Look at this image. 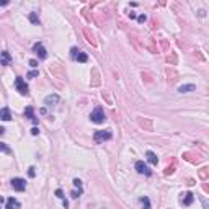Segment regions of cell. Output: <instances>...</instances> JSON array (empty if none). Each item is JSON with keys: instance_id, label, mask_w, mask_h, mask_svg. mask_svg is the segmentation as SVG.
I'll return each mask as SVG.
<instances>
[{"instance_id": "cell-19", "label": "cell", "mask_w": 209, "mask_h": 209, "mask_svg": "<svg viewBox=\"0 0 209 209\" xmlns=\"http://www.w3.org/2000/svg\"><path fill=\"white\" fill-rule=\"evenodd\" d=\"M0 57H2V66H8V64H10V54L7 51L0 52Z\"/></svg>"}, {"instance_id": "cell-31", "label": "cell", "mask_w": 209, "mask_h": 209, "mask_svg": "<svg viewBox=\"0 0 209 209\" xmlns=\"http://www.w3.org/2000/svg\"><path fill=\"white\" fill-rule=\"evenodd\" d=\"M36 168L34 167H30V168H28V175H30V178H34L36 177V172H34Z\"/></svg>"}, {"instance_id": "cell-12", "label": "cell", "mask_w": 209, "mask_h": 209, "mask_svg": "<svg viewBox=\"0 0 209 209\" xmlns=\"http://www.w3.org/2000/svg\"><path fill=\"white\" fill-rule=\"evenodd\" d=\"M20 201L15 199V198H8L7 199V204H5V209H20Z\"/></svg>"}, {"instance_id": "cell-39", "label": "cell", "mask_w": 209, "mask_h": 209, "mask_svg": "<svg viewBox=\"0 0 209 209\" xmlns=\"http://www.w3.org/2000/svg\"><path fill=\"white\" fill-rule=\"evenodd\" d=\"M0 5L5 7V5H8V0H0Z\"/></svg>"}, {"instance_id": "cell-15", "label": "cell", "mask_w": 209, "mask_h": 209, "mask_svg": "<svg viewBox=\"0 0 209 209\" xmlns=\"http://www.w3.org/2000/svg\"><path fill=\"white\" fill-rule=\"evenodd\" d=\"M146 157H147V160L152 163V165H157V163H158V157L152 152V150H147V152H146Z\"/></svg>"}, {"instance_id": "cell-6", "label": "cell", "mask_w": 209, "mask_h": 209, "mask_svg": "<svg viewBox=\"0 0 209 209\" xmlns=\"http://www.w3.org/2000/svg\"><path fill=\"white\" fill-rule=\"evenodd\" d=\"M186 162H191V163H199V162H203V157H201L199 154H194V152H185L182 155Z\"/></svg>"}, {"instance_id": "cell-27", "label": "cell", "mask_w": 209, "mask_h": 209, "mask_svg": "<svg viewBox=\"0 0 209 209\" xmlns=\"http://www.w3.org/2000/svg\"><path fill=\"white\" fill-rule=\"evenodd\" d=\"M82 193H83V191H82V188H77V190H74V191L70 193V196L74 198V199H77V198L80 196V194H82Z\"/></svg>"}, {"instance_id": "cell-28", "label": "cell", "mask_w": 209, "mask_h": 209, "mask_svg": "<svg viewBox=\"0 0 209 209\" xmlns=\"http://www.w3.org/2000/svg\"><path fill=\"white\" fill-rule=\"evenodd\" d=\"M149 49H150L152 52H157V47L154 46V39H152V38H149Z\"/></svg>"}, {"instance_id": "cell-7", "label": "cell", "mask_w": 209, "mask_h": 209, "mask_svg": "<svg viewBox=\"0 0 209 209\" xmlns=\"http://www.w3.org/2000/svg\"><path fill=\"white\" fill-rule=\"evenodd\" d=\"M33 51L36 52V56H38L39 59H46V57H47V52H46V49H44V46H42L41 41H39V42H34Z\"/></svg>"}, {"instance_id": "cell-42", "label": "cell", "mask_w": 209, "mask_h": 209, "mask_svg": "<svg viewBox=\"0 0 209 209\" xmlns=\"http://www.w3.org/2000/svg\"><path fill=\"white\" fill-rule=\"evenodd\" d=\"M129 18L134 20V18H136V13H134V12H131V13H129Z\"/></svg>"}, {"instance_id": "cell-43", "label": "cell", "mask_w": 209, "mask_h": 209, "mask_svg": "<svg viewBox=\"0 0 209 209\" xmlns=\"http://www.w3.org/2000/svg\"><path fill=\"white\" fill-rule=\"evenodd\" d=\"M3 203H5V199H3V196H0V207L3 206Z\"/></svg>"}, {"instance_id": "cell-8", "label": "cell", "mask_w": 209, "mask_h": 209, "mask_svg": "<svg viewBox=\"0 0 209 209\" xmlns=\"http://www.w3.org/2000/svg\"><path fill=\"white\" fill-rule=\"evenodd\" d=\"M193 201H194V194H193L191 191H188V193L182 194V199H180V203H182L183 206H191Z\"/></svg>"}, {"instance_id": "cell-25", "label": "cell", "mask_w": 209, "mask_h": 209, "mask_svg": "<svg viewBox=\"0 0 209 209\" xmlns=\"http://www.w3.org/2000/svg\"><path fill=\"white\" fill-rule=\"evenodd\" d=\"M30 21H31V23H34V25L39 23V18H38V13H36V12H31L30 13Z\"/></svg>"}, {"instance_id": "cell-35", "label": "cell", "mask_w": 209, "mask_h": 209, "mask_svg": "<svg viewBox=\"0 0 209 209\" xmlns=\"http://www.w3.org/2000/svg\"><path fill=\"white\" fill-rule=\"evenodd\" d=\"M30 66H31V67H38V61H36V59H31V61H30Z\"/></svg>"}, {"instance_id": "cell-5", "label": "cell", "mask_w": 209, "mask_h": 209, "mask_svg": "<svg viewBox=\"0 0 209 209\" xmlns=\"http://www.w3.org/2000/svg\"><path fill=\"white\" fill-rule=\"evenodd\" d=\"M10 183H12V186H13V190L18 191V193L25 191V188H26V180H23V178H13Z\"/></svg>"}, {"instance_id": "cell-1", "label": "cell", "mask_w": 209, "mask_h": 209, "mask_svg": "<svg viewBox=\"0 0 209 209\" xmlns=\"http://www.w3.org/2000/svg\"><path fill=\"white\" fill-rule=\"evenodd\" d=\"M90 119H92V122H95V124H102V122H105L106 121V116H105V113H103V108L102 106L95 108V110L90 113Z\"/></svg>"}, {"instance_id": "cell-29", "label": "cell", "mask_w": 209, "mask_h": 209, "mask_svg": "<svg viewBox=\"0 0 209 209\" xmlns=\"http://www.w3.org/2000/svg\"><path fill=\"white\" fill-rule=\"evenodd\" d=\"M54 194H56V196L59 198V199H62V201L66 199V198H64V191H62L61 188H59V190H56V193H54Z\"/></svg>"}, {"instance_id": "cell-11", "label": "cell", "mask_w": 209, "mask_h": 209, "mask_svg": "<svg viewBox=\"0 0 209 209\" xmlns=\"http://www.w3.org/2000/svg\"><path fill=\"white\" fill-rule=\"evenodd\" d=\"M59 95H47L46 98H44V105L46 106H54V105H57L59 103Z\"/></svg>"}, {"instance_id": "cell-32", "label": "cell", "mask_w": 209, "mask_h": 209, "mask_svg": "<svg viewBox=\"0 0 209 209\" xmlns=\"http://www.w3.org/2000/svg\"><path fill=\"white\" fill-rule=\"evenodd\" d=\"M77 54H78V49H77V47H72V49H70V56H72V59H75Z\"/></svg>"}, {"instance_id": "cell-22", "label": "cell", "mask_w": 209, "mask_h": 209, "mask_svg": "<svg viewBox=\"0 0 209 209\" xmlns=\"http://www.w3.org/2000/svg\"><path fill=\"white\" fill-rule=\"evenodd\" d=\"M139 201L142 203V209H150V201H149V198H147V196H142Z\"/></svg>"}, {"instance_id": "cell-36", "label": "cell", "mask_w": 209, "mask_h": 209, "mask_svg": "<svg viewBox=\"0 0 209 209\" xmlns=\"http://www.w3.org/2000/svg\"><path fill=\"white\" fill-rule=\"evenodd\" d=\"M146 20H147V18H146V15H141V17H137V21H139V23H144Z\"/></svg>"}, {"instance_id": "cell-38", "label": "cell", "mask_w": 209, "mask_h": 209, "mask_svg": "<svg viewBox=\"0 0 209 209\" xmlns=\"http://www.w3.org/2000/svg\"><path fill=\"white\" fill-rule=\"evenodd\" d=\"M162 47L167 51V49H168V42H167V41H162Z\"/></svg>"}, {"instance_id": "cell-18", "label": "cell", "mask_w": 209, "mask_h": 209, "mask_svg": "<svg viewBox=\"0 0 209 209\" xmlns=\"http://www.w3.org/2000/svg\"><path fill=\"white\" fill-rule=\"evenodd\" d=\"M93 80H92V87H98L100 85V75H98V70L97 69H93Z\"/></svg>"}, {"instance_id": "cell-21", "label": "cell", "mask_w": 209, "mask_h": 209, "mask_svg": "<svg viewBox=\"0 0 209 209\" xmlns=\"http://www.w3.org/2000/svg\"><path fill=\"white\" fill-rule=\"evenodd\" d=\"M75 61H78V62H87V61H88V56L85 54V52H82V51H78Z\"/></svg>"}, {"instance_id": "cell-24", "label": "cell", "mask_w": 209, "mask_h": 209, "mask_svg": "<svg viewBox=\"0 0 209 209\" xmlns=\"http://www.w3.org/2000/svg\"><path fill=\"white\" fill-rule=\"evenodd\" d=\"M167 75H168V80H172V82H175L177 77H178L177 72L175 70H170V69H167Z\"/></svg>"}, {"instance_id": "cell-13", "label": "cell", "mask_w": 209, "mask_h": 209, "mask_svg": "<svg viewBox=\"0 0 209 209\" xmlns=\"http://www.w3.org/2000/svg\"><path fill=\"white\" fill-rule=\"evenodd\" d=\"M194 90H196V85H194V83H188V85H182V87H178L180 93H188V92H194Z\"/></svg>"}, {"instance_id": "cell-17", "label": "cell", "mask_w": 209, "mask_h": 209, "mask_svg": "<svg viewBox=\"0 0 209 209\" xmlns=\"http://www.w3.org/2000/svg\"><path fill=\"white\" fill-rule=\"evenodd\" d=\"M139 126H141V127H146L147 131H152V122H150V121H147V119H142V118H139Z\"/></svg>"}, {"instance_id": "cell-2", "label": "cell", "mask_w": 209, "mask_h": 209, "mask_svg": "<svg viewBox=\"0 0 209 209\" xmlns=\"http://www.w3.org/2000/svg\"><path fill=\"white\" fill-rule=\"evenodd\" d=\"M113 137V132L110 131V129H106V131H97L95 134H93V141H95L97 144H102L105 141H110Z\"/></svg>"}, {"instance_id": "cell-40", "label": "cell", "mask_w": 209, "mask_h": 209, "mask_svg": "<svg viewBox=\"0 0 209 209\" xmlns=\"http://www.w3.org/2000/svg\"><path fill=\"white\" fill-rule=\"evenodd\" d=\"M142 77H146V80L150 82V75H149V74H142Z\"/></svg>"}, {"instance_id": "cell-3", "label": "cell", "mask_w": 209, "mask_h": 209, "mask_svg": "<svg viewBox=\"0 0 209 209\" xmlns=\"http://www.w3.org/2000/svg\"><path fill=\"white\" fill-rule=\"evenodd\" d=\"M15 87H17V90L20 92V95H25V97L30 95V88H28L26 82H25L21 77H17V78H15Z\"/></svg>"}, {"instance_id": "cell-37", "label": "cell", "mask_w": 209, "mask_h": 209, "mask_svg": "<svg viewBox=\"0 0 209 209\" xmlns=\"http://www.w3.org/2000/svg\"><path fill=\"white\" fill-rule=\"evenodd\" d=\"M186 185L193 186V185H194V180H193V178H186Z\"/></svg>"}, {"instance_id": "cell-41", "label": "cell", "mask_w": 209, "mask_h": 209, "mask_svg": "<svg viewBox=\"0 0 209 209\" xmlns=\"http://www.w3.org/2000/svg\"><path fill=\"white\" fill-rule=\"evenodd\" d=\"M203 190H204V191H206V193H207V191H209V186H207V183H204V185H203Z\"/></svg>"}, {"instance_id": "cell-9", "label": "cell", "mask_w": 209, "mask_h": 209, "mask_svg": "<svg viewBox=\"0 0 209 209\" xmlns=\"http://www.w3.org/2000/svg\"><path fill=\"white\" fill-rule=\"evenodd\" d=\"M83 34H85V38H87V41L90 42V44L93 46V47H97L98 46V42H97V39H95V34H93L88 28H83Z\"/></svg>"}, {"instance_id": "cell-20", "label": "cell", "mask_w": 209, "mask_h": 209, "mask_svg": "<svg viewBox=\"0 0 209 209\" xmlns=\"http://www.w3.org/2000/svg\"><path fill=\"white\" fill-rule=\"evenodd\" d=\"M175 168H177V162H175V160H172V165H168V167L165 168V172H163V173H165V175H173Z\"/></svg>"}, {"instance_id": "cell-4", "label": "cell", "mask_w": 209, "mask_h": 209, "mask_svg": "<svg viewBox=\"0 0 209 209\" xmlns=\"http://www.w3.org/2000/svg\"><path fill=\"white\" fill-rule=\"evenodd\" d=\"M136 170H137V173L146 175V177H150V175H152V170H150L149 165H147L146 162H142V160L136 162Z\"/></svg>"}, {"instance_id": "cell-23", "label": "cell", "mask_w": 209, "mask_h": 209, "mask_svg": "<svg viewBox=\"0 0 209 209\" xmlns=\"http://www.w3.org/2000/svg\"><path fill=\"white\" fill-rule=\"evenodd\" d=\"M167 62L172 64V66H175V64H177V54H175V52H170V54L167 56Z\"/></svg>"}, {"instance_id": "cell-14", "label": "cell", "mask_w": 209, "mask_h": 209, "mask_svg": "<svg viewBox=\"0 0 209 209\" xmlns=\"http://www.w3.org/2000/svg\"><path fill=\"white\" fill-rule=\"evenodd\" d=\"M0 119L2 121H10L12 119V113H10L8 108H2V110H0Z\"/></svg>"}, {"instance_id": "cell-44", "label": "cell", "mask_w": 209, "mask_h": 209, "mask_svg": "<svg viewBox=\"0 0 209 209\" xmlns=\"http://www.w3.org/2000/svg\"><path fill=\"white\" fill-rule=\"evenodd\" d=\"M2 134H5V129H3V127H0V136H2Z\"/></svg>"}, {"instance_id": "cell-30", "label": "cell", "mask_w": 209, "mask_h": 209, "mask_svg": "<svg viewBox=\"0 0 209 209\" xmlns=\"http://www.w3.org/2000/svg\"><path fill=\"white\" fill-rule=\"evenodd\" d=\"M38 75H39V72H38V70H31L30 74L26 75V78H34V77H38Z\"/></svg>"}, {"instance_id": "cell-34", "label": "cell", "mask_w": 209, "mask_h": 209, "mask_svg": "<svg viewBox=\"0 0 209 209\" xmlns=\"http://www.w3.org/2000/svg\"><path fill=\"white\" fill-rule=\"evenodd\" d=\"M31 134H33V136H38V134H39V127H36V126H34V127L31 129Z\"/></svg>"}, {"instance_id": "cell-16", "label": "cell", "mask_w": 209, "mask_h": 209, "mask_svg": "<svg viewBox=\"0 0 209 209\" xmlns=\"http://www.w3.org/2000/svg\"><path fill=\"white\" fill-rule=\"evenodd\" d=\"M198 177H199L201 180H203V182H206L207 177H209V168H207V167H203V168H201V170L198 172Z\"/></svg>"}, {"instance_id": "cell-26", "label": "cell", "mask_w": 209, "mask_h": 209, "mask_svg": "<svg viewBox=\"0 0 209 209\" xmlns=\"http://www.w3.org/2000/svg\"><path fill=\"white\" fill-rule=\"evenodd\" d=\"M0 150H2V152H5V154H12V149L7 146V144H3V142H0Z\"/></svg>"}, {"instance_id": "cell-10", "label": "cell", "mask_w": 209, "mask_h": 209, "mask_svg": "<svg viewBox=\"0 0 209 209\" xmlns=\"http://www.w3.org/2000/svg\"><path fill=\"white\" fill-rule=\"evenodd\" d=\"M25 116H26L28 119H30V121L33 122V124H38V122H39V119L34 116V110H33V106H28L26 110H25Z\"/></svg>"}, {"instance_id": "cell-33", "label": "cell", "mask_w": 209, "mask_h": 209, "mask_svg": "<svg viewBox=\"0 0 209 209\" xmlns=\"http://www.w3.org/2000/svg\"><path fill=\"white\" fill-rule=\"evenodd\" d=\"M74 186L75 188H82V182L78 178H74Z\"/></svg>"}]
</instances>
